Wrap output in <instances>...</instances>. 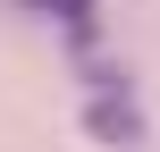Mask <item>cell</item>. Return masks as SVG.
<instances>
[{
	"mask_svg": "<svg viewBox=\"0 0 160 152\" xmlns=\"http://www.w3.org/2000/svg\"><path fill=\"white\" fill-rule=\"evenodd\" d=\"M84 85H93V93H127V85H135V76H127V68H118V59H93V68H84Z\"/></svg>",
	"mask_w": 160,
	"mask_h": 152,
	"instance_id": "obj_3",
	"label": "cell"
},
{
	"mask_svg": "<svg viewBox=\"0 0 160 152\" xmlns=\"http://www.w3.org/2000/svg\"><path fill=\"white\" fill-rule=\"evenodd\" d=\"M84 135L110 144V152H135L143 144V110H135L127 93H93V102H84Z\"/></svg>",
	"mask_w": 160,
	"mask_h": 152,
	"instance_id": "obj_1",
	"label": "cell"
},
{
	"mask_svg": "<svg viewBox=\"0 0 160 152\" xmlns=\"http://www.w3.org/2000/svg\"><path fill=\"white\" fill-rule=\"evenodd\" d=\"M34 8H42V17H59L76 42H93V0H34Z\"/></svg>",
	"mask_w": 160,
	"mask_h": 152,
	"instance_id": "obj_2",
	"label": "cell"
}]
</instances>
